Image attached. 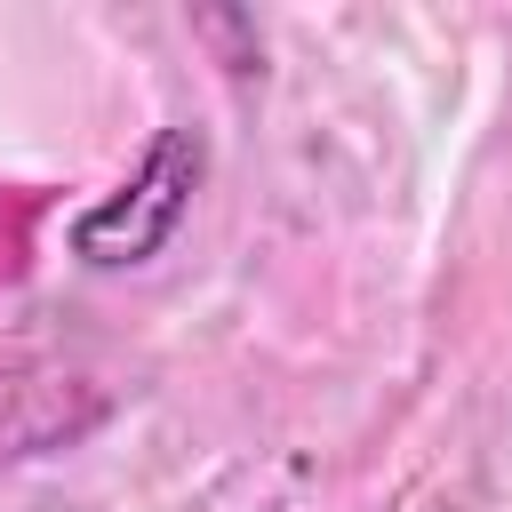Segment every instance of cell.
Masks as SVG:
<instances>
[{
    "label": "cell",
    "mask_w": 512,
    "mask_h": 512,
    "mask_svg": "<svg viewBox=\"0 0 512 512\" xmlns=\"http://www.w3.org/2000/svg\"><path fill=\"white\" fill-rule=\"evenodd\" d=\"M208 176V136L200 128H160L144 144V160L96 200L72 216V256L88 272H128V264H152L176 224L192 216V192Z\"/></svg>",
    "instance_id": "obj_1"
}]
</instances>
